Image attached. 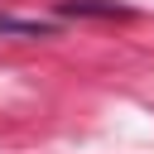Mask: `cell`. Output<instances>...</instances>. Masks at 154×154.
Wrapping results in <instances>:
<instances>
[{
  "label": "cell",
  "mask_w": 154,
  "mask_h": 154,
  "mask_svg": "<svg viewBox=\"0 0 154 154\" xmlns=\"http://www.w3.org/2000/svg\"><path fill=\"white\" fill-rule=\"evenodd\" d=\"M58 14H91V19H116V14H130L125 5L116 0H58Z\"/></svg>",
  "instance_id": "obj_1"
},
{
  "label": "cell",
  "mask_w": 154,
  "mask_h": 154,
  "mask_svg": "<svg viewBox=\"0 0 154 154\" xmlns=\"http://www.w3.org/2000/svg\"><path fill=\"white\" fill-rule=\"evenodd\" d=\"M0 34H14V38H48L53 24L43 19H14V14H0Z\"/></svg>",
  "instance_id": "obj_2"
}]
</instances>
